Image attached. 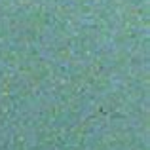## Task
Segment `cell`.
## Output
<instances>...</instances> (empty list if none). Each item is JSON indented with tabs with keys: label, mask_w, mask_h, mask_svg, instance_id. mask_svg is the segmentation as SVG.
Returning a JSON list of instances; mask_svg holds the SVG:
<instances>
[]
</instances>
